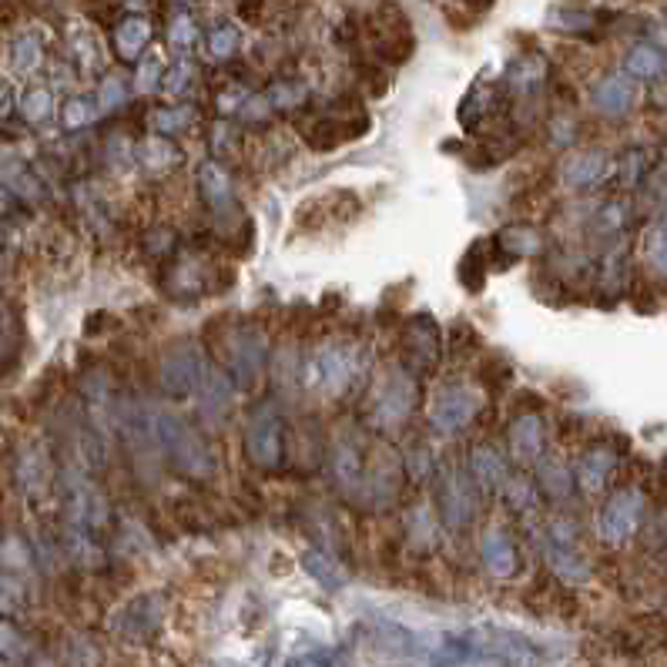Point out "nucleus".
I'll return each instance as SVG.
<instances>
[{
	"label": "nucleus",
	"mask_w": 667,
	"mask_h": 667,
	"mask_svg": "<svg viewBox=\"0 0 667 667\" xmlns=\"http://www.w3.org/2000/svg\"><path fill=\"white\" fill-rule=\"evenodd\" d=\"M161 443H165L168 456L185 473H208V470H212V456H208V446L198 440V436L188 430L185 423H178L175 416L161 419Z\"/></svg>",
	"instance_id": "1"
},
{
	"label": "nucleus",
	"mask_w": 667,
	"mask_h": 667,
	"mask_svg": "<svg viewBox=\"0 0 667 667\" xmlns=\"http://www.w3.org/2000/svg\"><path fill=\"white\" fill-rule=\"evenodd\" d=\"M641 513H644V497L637 490H624L607 503L604 513H600V533L611 543H624L631 533L641 527Z\"/></svg>",
	"instance_id": "2"
},
{
	"label": "nucleus",
	"mask_w": 667,
	"mask_h": 667,
	"mask_svg": "<svg viewBox=\"0 0 667 667\" xmlns=\"http://www.w3.org/2000/svg\"><path fill=\"white\" fill-rule=\"evenodd\" d=\"M249 453L262 466H272L279 456V430H275V416H255L249 426Z\"/></svg>",
	"instance_id": "3"
},
{
	"label": "nucleus",
	"mask_w": 667,
	"mask_h": 667,
	"mask_svg": "<svg viewBox=\"0 0 667 667\" xmlns=\"http://www.w3.org/2000/svg\"><path fill=\"white\" fill-rule=\"evenodd\" d=\"M165 386L171 389L175 396H185L188 389L195 386V376H198V369H195V362H192V352L188 349H171V356H168V366H165Z\"/></svg>",
	"instance_id": "4"
},
{
	"label": "nucleus",
	"mask_w": 667,
	"mask_h": 667,
	"mask_svg": "<svg viewBox=\"0 0 667 667\" xmlns=\"http://www.w3.org/2000/svg\"><path fill=\"white\" fill-rule=\"evenodd\" d=\"M634 104V84L621 78V74H614V78L600 81L597 88V108L607 111V114H621Z\"/></svg>",
	"instance_id": "5"
},
{
	"label": "nucleus",
	"mask_w": 667,
	"mask_h": 667,
	"mask_svg": "<svg viewBox=\"0 0 667 667\" xmlns=\"http://www.w3.org/2000/svg\"><path fill=\"white\" fill-rule=\"evenodd\" d=\"M483 557H487V567L493 574L507 577L513 567H517V557H513V547L510 540L503 537V533H490L487 540H483Z\"/></svg>",
	"instance_id": "6"
},
{
	"label": "nucleus",
	"mask_w": 667,
	"mask_h": 667,
	"mask_svg": "<svg viewBox=\"0 0 667 667\" xmlns=\"http://www.w3.org/2000/svg\"><path fill=\"white\" fill-rule=\"evenodd\" d=\"M21 483L31 493H41L47 483H51V473H47V460L41 450H27L21 456Z\"/></svg>",
	"instance_id": "7"
},
{
	"label": "nucleus",
	"mask_w": 667,
	"mask_h": 667,
	"mask_svg": "<svg viewBox=\"0 0 667 667\" xmlns=\"http://www.w3.org/2000/svg\"><path fill=\"white\" fill-rule=\"evenodd\" d=\"M627 71L634 78H657L664 71V57L647 44H637L631 54H627Z\"/></svg>",
	"instance_id": "8"
},
{
	"label": "nucleus",
	"mask_w": 667,
	"mask_h": 667,
	"mask_svg": "<svg viewBox=\"0 0 667 667\" xmlns=\"http://www.w3.org/2000/svg\"><path fill=\"white\" fill-rule=\"evenodd\" d=\"M470 403H466L463 396H456V393H450V396H443L440 399V406H436V423L440 426H456V423H466V416H470Z\"/></svg>",
	"instance_id": "9"
},
{
	"label": "nucleus",
	"mask_w": 667,
	"mask_h": 667,
	"mask_svg": "<svg viewBox=\"0 0 667 667\" xmlns=\"http://www.w3.org/2000/svg\"><path fill=\"white\" fill-rule=\"evenodd\" d=\"M145 37H148V27H145V24H141V21H128V24L118 31V51L125 54V57H135V54L141 51V44H145Z\"/></svg>",
	"instance_id": "10"
},
{
	"label": "nucleus",
	"mask_w": 667,
	"mask_h": 667,
	"mask_svg": "<svg viewBox=\"0 0 667 667\" xmlns=\"http://www.w3.org/2000/svg\"><path fill=\"white\" fill-rule=\"evenodd\" d=\"M607 470H611V456L607 453H594L584 466V487L587 490H597L600 483L607 480Z\"/></svg>",
	"instance_id": "11"
},
{
	"label": "nucleus",
	"mask_w": 667,
	"mask_h": 667,
	"mask_svg": "<svg viewBox=\"0 0 667 667\" xmlns=\"http://www.w3.org/2000/svg\"><path fill=\"white\" fill-rule=\"evenodd\" d=\"M21 108H24L27 121H44L47 114H51V94H47V91H31L24 98Z\"/></svg>",
	"instance_id": "12"
},
{
	"label": "nucleus",
	"mask_w": 667,
	"mask_h": 667,
	"mask_svg": "<svg viewBox=\"0 0 667 667\" xmlns=\"http://www.w3.org/2000/svg\"><path fill=\"white\" fill-rule=\"evenodd\" d=\"M651 262L657 272L667 275V225L657 228V232L651 235Z\"/></svg>",
	"instance_id": "13"
},
{
	"label": "nucleus",
	"mask_w": 667,
	"mask_h": 667,
	"mask_svg": "<svg viewBox=\"0 0 667 667\" xmlns=\"http://www.w3.org/2000/svg\"><path fill=\"white\" fill-rule=\"evenodd\" d=\"M600 171H604V161L600 158H594V155H584L574 165V181H580V185H584V181H594Z\"/></svg>",
	"instance_id": "14"
},
{
	"label": "nucleus",
	"mask_w": 667,
	"mask_h": 667,
	"mask_svg": "<svg viewBox=\"0 0 667 667\" xmlns=\"http://www.w3.org/2000/svg\"><path fill=\"white\" fill-rule=\"evenodd\" d=\"M64 121H68V128H81L84 121H88V108H84L81 101H71L68 111H64Z\"/></svg>",
	"instance_id": "15"
},
{
	"label": "nucleus",
	"mask_w": 667,
	"mask_h": 667,
	"mask_svg": "<svg viewBox=\"0 0 667 667\" xmlns=\"http://www.w3.org/2000/svg\"><path fill=\"white\" fill-rule=\"evenodd\" d=\"M4 339H7V316L4 309H0V346H4Z\"/></svg>",
	"instance_id": "16"
}]
</instances>
